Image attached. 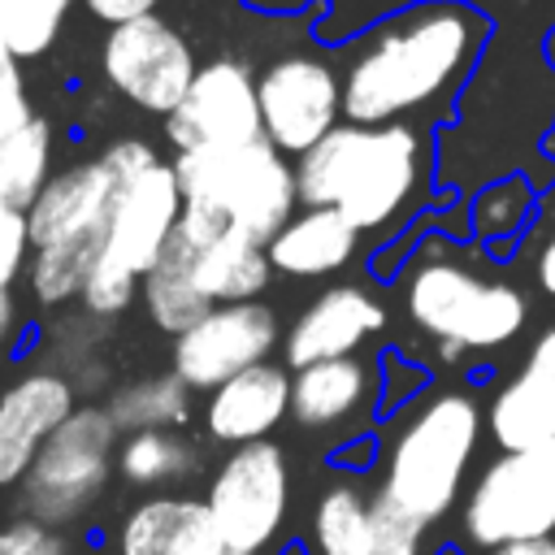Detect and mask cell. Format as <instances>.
I'll list each match as a JSON object with an SVG mask.
<instances>
[{
  "instance_id": "obj_10",
  "label": "cell",
  "mask_w": 555,
  "mask_h": 555,
  "mask_svg": "<svg viewBox=\"0 0 555 555\" xmlns=\"http://www.w3.org/2000/svg\"><path fill=\"white\" fill-rule=\"evenodd\" d=\"M282 334L286 330L264 299L212 304L191 330L169 338V373H178L195 395H208L221 382L269 364Z\"/></svg>"
},
{
  "instance_id": "obj_24",
  "label": "cell",
  "mask_w": 555,
  "mask_h": 555,
  "mask_svg": "<svg viewBox=\"0 0 555 555\" xmlns=\"http://www.w3.org/2000/svg\"><path fill=\"white\" fill-rule=\"evenodd\" d=\"M204 468V451L186 429H134L117 442V481L130 490L173 494L195 481Z\"/></svg>"
},
{
  "instance_id": "obj_11",
  "label": "cell",
  "mask_w": 555,
  "mask_h": 555,
  "mask_svg": "<svg viewBox=\"0 0 555 555\" xmlns=\"http://www.w3.org/2000/svg\"><path fill=\"white\" fill-rule=\"evenodd\" d=\"M260 126L282 156L312 152L334 126H343V78L321 52H282L256 74Z\"/></svg>"
},
{
  "instance_id": "obj_34",
  "label": "cell",
  "mask_w": 555,
  "mask_h": 555,
  "mask_svg": "<svg viewBox=\"0 0 555 555\" xmlns=\"http://www.w3.org/2000/svg\"><path fill=\"white\" fill-rule=\"evenodd\" d=\"M35 117H39V113H35V104H30V87H26L22 69L4 74V78H0V147H4L17 130H26Z\"/></svg>"
},
{
  "instance_id": "obj_18",
  "label": "cell",
  "mask_w": 555,
  "mask_h": 555,
  "mask_svg": "<svg viewBox=\"0 0 555 555\" xmlns=\"http://www.w3.org/2000/svg\"><path fill=\"white\" fill-rule=\"evenodd\" d=\"M282 421H291V369L278 360L221 382L217 390L204 395L199 408L204 438L230 451L269 442V434H278Z\"/></svg>"
},
{
  "instance_id": "obj_32",
  "label": "cell",
  "mask_w": 555,
  "mask_h": 555,
  "mask_svg": "<svg viewBox=\"0 0 555 555\" xmlns=\"http://www.w3.org/2000/svg\"><path fill=\"white\" fill-rule=\"evenodd\" d=\"M0 555H74L69 533L35 516H13L0 525Z\"/></svg>"
},
{
  "instance_id": "obj_22",
  "label": "cell",
  "mask_w": 555,
  "mask_h": 555,
  "mask_svg": "<svg viewBox=\"0 0 555 555\" xmlns=\"http://www.w3.org/2000/svg\"><path fill=\"white\" fill-rule=\"evenodd\" d=\"M360 230L334 212V208H299L264 247L273 260V273L295 278V282H317L343 273L360 256Z\"/></svg>"
},
{
  "instance_id": "obj_9",
  "label": "cell",
  "mask_w": 555,
  "mask_h": 555,
  "mask_svg": "<svg viewBox=\"0 0 555 555\" xmlns=\"http://www.w3.org/2000/svg\"><path fill=\"white\" fill-rule=\"evenodd\" d=\"M100 74L126 104L165 121L186 100V91L199 74V61H195L191 39L169 17L147 13V17L104 30Z\"/></svg>"
},
{
  "instance_id": "obj_20",
  "label": "cell",
  "mask_w": 555,
  "mask_h": 555,
  "mask_svg": "<svg viewBox=\"0 0 555 555\" xmlns=\"http://www.w3.org/2000/svg\"><path fill=\"white\" fill-rule=\"evenodd\" d=\"M113 191H117V178L104 165V156L56 169L48 178V186L39 191V199L26 208L30 243L52 247V243H74V238H91V234L104 238Z\"/></svg>"
},
{
  "instance_id": "obj_42",
  "label": "cell",
  "mask_w": 555,
  "mask_h": 555,
  "mask_svg": "<svg viewBox=\"0 0 555 555\" xmlns=\"http://www.w3.org/2000/svg\"><path fill=\"white\" fill-rule=\"evenodd\" d=\"M442 555H455V551H442Z\"/></svg>"
},
{
  "instance_id": "obj_1",
  "label": "cell",
  "mask_w": 555,
  "mask_h": 555,
  "mask_svg": "<svg viewBox=\"0 0 555 555\" xmlns=\"http://www.w3.org/2000/svg\"><path fill=\"white\" fill-rule=\"evenodd\" d=\"M490 39L468 0H416L343 48V121L386 126L447 117Z\"/></svg>"
},
{
  "instance_id": "obj_3",
  "label": "cell",
  "mask_w": 555,
  "mask_h": 555,
  "mask_svg": "<svg viewBox=\"0 0 555 555\" xmlns=\"http://www.w3.org/2000/svg\"><path fill=\"white\" fill-rule=\"evenodd\" d=\"M399 299L412 321L447 360L473 351H499L529 325V295L486 273L460 243L429 234L399 278Z\"/></svg>"
},
{
  "instance_id": "obj_25",
  "label": "cell",
  "mask_w": 555,
  "mask_h": 555,
  "mask_svg": "<svg viewBox=\"0 0 555 555\" xmlns=\"http://www.w3.org/2000/svg\"><path fill=\"white\" fill-rule=\"evenodd\" d=\"M195 390L178 377V373H152V377H134L113 386L100 403L108 408V416L117 421L121 434L134 429H186L195 416Z\"/></svg>"
},
{
  "instance_id": "obj_26",
  "label": "cell",
  "mask_w": 555,
  "mask_h": 555,
  "mask_svg": "<svg viewBox=\"0 0 555 555\" xmlns=\"http://www.w3.org/2000/svg\"><path fill=\"white\" fill-rule=\"evenodd\" d=\"M139 304H143V312H147V321L160 330V334H169V338H178L182 330H191L212 304L199 295V286L191 282V264H186V256L169 243L165 247V256L152 264V273L143 278V291H139Z\"/></svg>"
},
{
  "instance_id": "obj_41",
  "label": "cell",
  "mask_w": 555,
  "mask_h": 555,
  "mask_svg": "<svg viewBox=\"0 0 555 555\" xmlns=\"http://www.w3.org/2000/svg\"><path fill=\"white\" fill-rule=\"evenodd\" d=\"M546 147H551V156H555V130H551V139H546Z\"/></svg>"
},
{
  "instance_id": "obj_6",
  "label": "cell",
  "mask_w": 555,
  "mask_h": 555,
  "mask_svg": "<svg viewBox=\"0 0 555 555\" xmlns=\"http://www.w3.org/2000/svg\"><path fill=\"white\" fill-rule=\"evenodd\" d=\"M117 442L121 429L108 408L78 403L17 481L22 516H35L52 529H78L117 477Z\"/></svg>"
},
{
  "instance_id": "obj_29",
  "label": "cell",
  "mask_w": 555,
  "mask_h": 555,
  "mask_svg": "<svg viewBox=\"0 0 555 555\" xmlns=\"http://www.w3.org/2000/svg\"><path fill=\"white\" fill-rule=\"evenodd\" d=\"M538 208V191L525 173H507L499 182H490L477 199H473V234L481 243H503V238H516L525 234L529 217Z\"/></svg>"
},
{
  "instance_id": "obj_7",
  "label": "cell",
  "mask_w": 555,
  "mask_h": 555,
  "mask_svg": "<svg viewBox=\"0 0 555 555\" xmlns=\"http://www.w3.org/2000/svg\"><path fill=\"white\" fill-rule=\"evenodd\" d=\"M460 533L494 551L503 542L555 533V438L520 451H499L460 499Z\"/></svg>"
},
{
  "instance_id": "obj_36",
  "label": "cell",
  "mask_w": 555,
  "mask_h": 555,
  "mask_svg": "<svg viewBox=\"0 0 555 555\" xmlns=\"http://www.w3.org/2000/svg\"><path fill=\"white\" fill-rule=\"evenodd\" d=\"M533 278H538V286L555 299V230L546 234V243L538 247V260H533Z\"/></svg>"
},
{
  "instance_id": "obj_35",
  "label": "cell",
  "mask_w": 555,
  "mask_h": 555,
  "mask_svg": "<svg viewBox=\"0 0 555 555\" xmlns=\"http://www.w3.org/2000/svg\"><path fill=\"white\" fill-rule=\"evenodd\" d=\"M156 4L160 0H82L87 17H95L104 30L121 26V22H134V17H147V13H156Z\"/></svg>"
},
{
  "instance_id": "obj_17",
  "label": "cell",
  "mask_w": 555,
  "mask_h": 555,
  "mask_svg": "<svg viewBox=\"0 0 555 555\" xmlns=\"http://www.w3.org/2000/svg\"><path fill=\"white\" fill-rule=\"evenodd\" d=\"M486 434L499 451H520L555 438V330H542L516 373L490 390Z\"/></svg>"
},
{
  "instance_id": "obj_33",
  "label": "cell",
  "mask_w": 555,
  "mask_h": 555,
  "mask_svg": "<svg viewBox=\"0 0 555 555\" xmlns=\"http://www.w3.org/2000/svg\"><path fill=\"white\" fill-rule=\"evenodd\" d=\"M377 364H382V412H395V408L412 403L416 390L425 386V369L399 360V351H386Z\"/></svg>"
},
{
  "instance_id": "obj_38",
  "label": "cell",
  "mask_w": 555,
  "mask_h": 555,
  "mask_svg": "<svg viewBox=\"0 0 555 555\" xmlns=\"http://www.w3.org/2000/svg\"><path fill=\"white\" fill-rule=\"evenodd\" d=\"M486 555H555V533L551 538H525V542H503Z\"/></svg>"
},
{
  "instance_id": "obj_39",
  "label": "cell",
  "mask_w": 555,
  "mask_h": 555,
  "mask_svg": "<svg viewBox=\"0 0 555 555\" xmlns=\"http://www.w3.org/2000/svg\"><path fill=\"white\" fill-rule=\"evenodd\" d=\"M13 69H17V56L9 52V43H4V35H0V78L13 74Z\"/></svg>"
},
{
  "instance_id": "obj_16",
  "label": "cell",
  "mask_w": 555,
  "mask_h": 555,
  "mask_svg": "<svg viewBox=\"0 0 555 555\" xmlns=\"http://www.w3.org/2000/svg\"><path fill=\"white\" fill-rule=\"evenodd\" d=\"M113 555H238L221 538L204 494H147L113 529Z\"/></svg>"
},
{
  "instance_id": "obj_23",
  "label": "cell",
  "mask_w": 555,
  "mask_h": 555,
  "mask_svg": "<svg viewBox=\"0 0 555 555\" xmlns=\"http://www.w3.org/2000/svg\"><path fill=\"white\" fill-rule=\"evenodd\" d=\"M299 546L308 555H373V490H364L356 473L330 477L308 507Z\"/></svg>"
},
{
  "instance_id": "obj_28",
  "label": "cell",
  "mask_w": 555,
  "mask_h": 555,
  "mask_svg": "<svg viewBox=\"0 0 555 555\" xmlns=\"http://www.w3.org/2000/svg\"><path fill=\"white\" fill-rule=\"evenodd\" d=\"M52 152H56V134L52 121L39 113L26 130H17L0 147V204L26 212L52 178Z\"/></svg>"
},
{
  "instance_id": "obj_4",
  "label": "cell",
  "mask_w": 555,
  "mask_h": 555,
  "mask_svg": "<svg viewBox=\"0 0 555 555\" xmlns=\"http://www.w3.org/2000/svg\"><path fill=\"white\" fill-rule=\"evenodd\" d=\"M486 434L473 390L447 386L412 399L377 455V499L421 525H438L464 494L468 464Z\"/></svg>"
},
{
  "instance_id": "obj_12",
  "label": "cell",
  "mask_w": 555,
  "mask_h": 555,
  "mask_svg": "<svg viewBox=\"0 0 555 555\" xmlns=\"http://www.w3.org/2000/svg\"><path fill=\"white\" fill-rule=\"evenodd\" d=\"M160 126H165V143L173 152L243 147V143L264 139L256 74L238 56H212L208 65H199L186 100Z\"/></svg>"
},
{
  "instance_id": "obj_21",
  "label": "cell",
  "mask_w": 555,
  "mask_h": 555,
  "mask_svg": "<svg viewBox=\"0 0 555 555\" xmlns=\"http://www.w3.org/2000/svg\"><path fill=\"white\" fill-rule=\"evenodd\" d=\"M173 247L186 256L191 264V282L199 286V295L208 304H243V299H260L269 291V282L278 278L273 273V260H269V247L243 230H225L217 238H204V243H191L173 230Z\"/></svg>"
},
{
  "instance_id": "obj_19",
  "label": "cell",
  "mask_w": 555,
  "mask_h": 555,
  "mask_svg": "<svg viewBox=\"0 0 555 555\" xmlns=\"http://www.w3.org/2000/svg\"><path fill=\"white\" fill-rule=\"evenodd\" d=\"M369 412H382L377 360L347 356V360H321L291 373V421L304 434L347 429Z\"/></svg>"
},
{
  "instance_id": "obj_31",
  "label": "cell",
  "mask_w": 555,
  "mask_h": 555,
  "mask_svg": "<svg viewBox=\"0 0 555 555\" xmlns=\"http://www.w3.org/2000/svg\"><path fill=\"white\" fill-rule=\"evenodd\" d=\"M35 243H30V221L22 208L0 204V291H13L26 269H30Z\"/></svg>"
},
{
  "instance_id": "obj_2",
  "label": "cell",
  "mask_w": 555,
  "mask_h": 555,
  "mask_svg": "<svg viewBox=\"0 0 555 555\" xmlns=\"http://www.w3.org/2000/svg\"><path fill=\"white\" fill-rule=\"evenodd\" d=\"M299 204L343 212L360 234H395L434 204V134L421 121L334 126L295 160Z\"/></svg>"
},
{
  "instance_id": "obj_5",
  "label": "cell",
  "mask_w": 555,
  "mask_h": 555,
  "mask_svg": "<svg viewBox=\"0 0 555 555\" xmlns=\"http://www.w3.org/2000/svg\"><path fill=\"white\" fill-rule=\"evenodd\" d=\"M186 199H204L225 221L260 243H269L304 204L291 156H282L269 139L243 147H195L169 156Z\"/></svg>"
},
{
  "instance_id": "obj_37",
  "label": "cell",
  "mask_w": 555,
  "mask_h": 555,
  "mask_svg": "<svg viewBox=\"0 0 555 555\" xmlns=\"http://www.w3.org/2000/svg\"><path fill=\"white\" fill-rule=\"evenodd\" d=\"M17 325H22L17 299H13V291H0V347H9L17 338Z\"/></svg>"
},
{
  "instance_id": "obj_13",
  "label": "cell",
  "mask_w": 555,
  "mask_h": 555,
  "mask_svg": "<svg viewBox=\"0 0 555 555\" xmlns=\"http://www.w3.org/2000/svg\"><path fill=\"white\" fill-rule=\"evenodd\" d=\"M182 182L169 156L121 173L113 204H108V221H104V243L100 256L147 278L152 264L165 256V247L173 243V230L182 221Z\"/></svg>"
},
{
  "instance_id": "obj_8",
  "label": "cell",
  "mask_w": 555,
  "mask_h": 555,
  "mask_svg": "<svg viewBox=\"0 0 555 555\" xmlns=\"http://www.w3.org/2000/svg\"><path fill=\"white\" fill-rule=\"evenodd\" d=\"M204 503H208L221 538L230 542V551L264 555L291 516V460H286V451L273 438L225 451L217 460L208 486H204Z\"/></svg>"
},
{
  "instance_id": "obj_30",
  "label": "cell",
  "mask_w": 555,
  "mask_h": 555,
  "mask_svg": "<svg viewBox=\"0 0 555 555\" xmlns=\"http://www.w3.org/2000/svg\"><path fill=\"white\" fill-rule=\"evenodd\" d=\"M74 0H0V35L9 52L22 61H39L65 30V13Z\"/></svg>"
},
{
  "instance_id": "obj_14",
  "label": "cell",
  "mask_w": 555,
  "mask_h": 555,
  "mask_svg": "<svg viewBox=\"0 0 555 555\" xmlns=\"http://www.w3.org/2000/svg\"><path fill=\"white\" fill-rule=\"evenodd\" d=\"M390 312L386 304L360 286V282H334L325 291H317L295 321L282 334V364L291 373L321 364V360H347L360 356V347H369L382 330H386Z\"/></svg>"
},
{
  "instance_id": "obj_40",
  "label": "cell",
  "mask_w": 555,
  "mask_h": 555,
  "mask_svg": "<svg viewBox=\"0 0 555 555\" xmlns=\"http://www.w3.org/2000/svg\"><path fill=\"white\" fill-rule=\"evenodd\" d=\"M278 555H308V551H304V546H299V542H291V546H282V551H278Z\"/></svg>"
},
{
  "instance_id": "obj_15",
  "label": "cell",
  "mask_w": 555,
  "mask_h": 555,
  "mask_svg": "<svg viewBox=\"0 0 555 555\" xmlns=\"http://www.w3.org/2000/svg\"><path fill=\"white\" fill-rule=\"evenodd\" d=\"M78 403V386L56 364L26 369L0 390V490H17L43 442L69 421Z\"/></svg>"
},
{
  "instance_id": "obj_27",
  "label": "cell",
  "mask_w": 555,
  "mask_h": 555,
  "mask_svg": "<svg viewBox=\"0 0 555 555\" xmlns=\"http://www.w3.org/2000/svg\"><path fill=\"white\" fill-rule=\"evenodd\" d=\"M100 234L91 238H74V243H52V247H35L26 282L39 308H69L82 299V286L100 260Z\"/></svg>"
}]
</instances>
